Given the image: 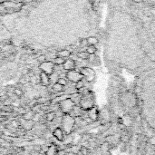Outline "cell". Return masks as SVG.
<instances>
[{"mask_svg":"<svg viewBox=\"0 0 155 155\" xmlns=\"http://www.w3.org/2000/svg\"><path fill=\"white\" fill-rule=\"evenodd\" d=\"M78 56H79L80 58H82V59H85V60H86V59H89V57H90V54H88L86 51H85V52H80V53L78 54Z\"/></svg>","mask_w":155,"mask_h":155,"instance_id":"e0dca14e","label":"cell"},{"mask_svg":"<svg viewBox=\"0 0 155 155\" xmlns=\"http://www.w3.org/2000/svg\"><path fill=\"white\" fill-rule=\"evenodd\" d=\"M74 123L75 121L73 116H71L70 114H64L62 118V129L64 130V132H65L67 134H71L74 126Z\"/></svg>","mask_w":155,"mask_h":155,"instance_id":"7a4b0ae2","label":"cell"},{"mask_svg":"<svg viewBox=\"0 0 155 155\" xmlns=\"http://www.w3.org/2000/svg\"><path fill=\"white\" fill-rule=\"evenodd\" d=\"M86 41H87V45H89V46H95L96 44H98V39L95 36L86 37Z\"/></svg>","mask_w":155,"mask_h":155,"instance_id":"7c38bea8","label":"cell"},{"mask_svg":"<svg viewBox=\"0 0 155 155\" xmlns=\"http://www.w3.org/2000/svg\"><path fill=\"white\" fill-rule=\"evenodd\" d=\"M80 152L82 155H88V149L86 147H81Z\"/></svg>","mask_w":155,"mask_h":155,"instance_id":"ffe728a7","label":"cell"},{"mask_svg":"<svg viewBox=\"0 0 155 155\" xmlns=\"http://www.w3.org/2000/svg\"><path fill=\"white\" fill-rule=\"evenodd\" d=\"M83 78H84V75H83L80 72H77L74 70L68 71V73L66 74V79L74 83V84L80 80H83Z\"/></svg>","mask_w":155,"mask_h":155,"instance_id":"5b68a950","label":"cell"},{"mask_svg":"<svg viewBox=\"0 0 155 155\" xmlns=\"http://www.w3.org/2000/svg\"><path fill=\"white\" fill-rule=\"evenodd\" d=\"M64 68L66 71H71V70H74L75 67V62L74 60L73 59H65L64 63L63 64Z\"/></svg>","mask_w":155,"mask_h":155,"instance_id":"30bf717a","label":"cell"},{"mask_svg":"<svg viewBox=\"0 0 155 155\" xmlns=\"http://www.w3.org/2000/svg\"><path fill=\"white\" fill-rule=\"evenodd\" d=\"M87 112H88L87 113L88 118H90L93 121H95L99 119V112L95 106H93L90 110H88Z\"/></svg>","mask_w":155,"mask_h":155,"instance_id":"ba28073f","label":"cell"},{"mask_svg":"<svg viewBox=\"0 0 155 155\" xmlns=\"http://www.w3.org/2000/svg\"><path fill=\"white\" fill-rule=\"evenodd\" d=\"M55 117H56V114H55V113H46V119L48 121H53L55 119Z\"/></svg>","mask_w":155,"mask_h":155,"instance_id":"5bb4252c","label":"cell"},{"mask_svg":"<svg viewBox=\"0 0 155 155\" xmlns=\"http://www.w3.org/2000/svg\"><path fill=\"white\" fill-rule=\"evenodd\" d=\"M53 136L58 142H63L64 139V132L61 127H56V128L53 131Z\"/></svg>","mask_w":155,"mask_h":155,"instance_id":"52a82bcc","label":"cell"},{"mask_svg":"<svg viewBox=\"0 0 155 155\" xmlns=\"http://www.w3.org/2000/svg\"><path fill=\"white\" fill-rule=\"evenodd\" d=\"M75 103L72 101L71 98H65L64 100L59 102V109L64 114H70L73 111Z\"/></svg>","mask_w":155,"mask_h":155,"instance_id":"3957f363","label":"cell"},{"mask_svg":"<svg viewBox=\"0 0 155 155\" xmlns=\"http://www.w3.org/2000/svg\"><path fill=\"white\" fill-rule=\"evenodd\" d=\"M15 93L17 96H22V95H23V92H22L21 90H19V89H15Z\"/></svg>","mask_w":155,"mask_h":155,"instance_id":"7402d4cb","label":"cell"},{"mask_svg":"<svg viewBox=\"0 0 155 155\" xmlns=\"http://www.w3.org/2000/svg\"><path fill=\"white\" fill-rule=\"evenodd\" d=\"M64 61H65V59L64 58H62V57H59V56H57L56 58L54 59V64H58V65H63V64L64 63Z\"/></svg>","mask_w":155,"mask_h":155,"instance_id":"9a60e30c","label":"cell"},{"mask_svg":"<svg viewBox=\"0 0 155 155\" xmlns=\"http://www.w3.org/2000/svg\"><path fill=\"white\" fill-rule=\"evenodd\" d=\"M56 83H58L59 85H63V86H65L66 85H67V79L66 78H58Z\"/></svg>","mask_w":155,"mask_h":155,"instance_id":"d6986e66","label":"cell"},{"mask_svg":"<svg viewBox=\"0 0 155 155\" xmlns=\"http://www.w3.org/2000/svg\"><path fill=\"white\" fill-rule=\"evenodd\" d=\"M39 68L41 72H44L48 75H51L54 74V64L53 62H50V61H46V62L40 64Z\"/></svg>","mask_w":155,"mask_h":155,"instance_id":"277c9868","label":"cell"},{"mask_svg":"<svg viewBox=\"0 0 155 155\" xmlns=\"http://www.w3.org/2000/svg\"><path fill=\"white\" fill-rule=\"evenodd\" d=\"M39 78H40V82L43 85L45 86H48L50 85L51 80H50V75H48L47 74L44 73V72H41L40 75H39Z\"/></svg>","mask_w":155,"mask_h":155,"instance_id":"9c48e42d","label":"cell"},{"mask_svg":"<svg viewBox=\"0 0 155 155\" xmlns=\"http://www.w3.org/2000/svg\"><path fill=\"white\" fill-rule=\"evenodd\" d=\"M80 73L84 75L85 78L88 81V82H92L93 79L95 78V74L93 70H92L91 68L88 67H83L80 70Z\"/></svg>","mask_w":155,"mask_h":155,"instance_id":"8992f818","label":"cell"},{"mask_svg":"<svg viewBox=\"0 0 155 155\" xmlns=\"http://www.w3.org/2000/svg\"><path fill=\"white\" fill-rule=\"evenodd\" d=\"M79 106L82 110L88 111L95 106V99L91 96V93L88 92L85 93L84 95L81 96V101L79 103Z\"/></svg>","mask_w":155,"mask_h":155,"instance_id":"6da1fadb","label":"cell"},{"mask_svg":"<svg viewBox=\"0 0 155 155\" xmlns=\"http://www.w3.org/2000/svg\"><path fill=\"white\" fill-rule=\"evenodd\" d=\"M37 61H38V62H39L40 64H42V63H44V62H46V56H45V55H40V56L37 58Z\"/></svg>","mask_w":155,"mask_h":155,"instance_id":"44dd1931","label":"cell"},{"mask_svg":"<svg viewBox=\"0 0 155 155\" xmlns=\"http://www.w3.org/2000/svg\"><path fill=\"white\" fill-rule=\"evenodd\" d=\"M86 52L89 54H95L96 52V47L95 46H89L86 48Z\"/></svg>","mask_w":155,"mask_h":155,"instance_id":"2e32d148","label":"cell"},{"mask_svg":"<svg viewBox=\"0 0 155 155\" xmlns=\"http://www.w3.org/2000/svg\"><path fill=\"white\" fill-rule=\"evenodd\" d=\"M84 87H85V84H84V81H83V80H80L77 83H75V88L77 90H81Z\"/></svg>","mask_w":155,"mask_h":155,"instance_id":"ac0fdd59","label":"cell"},{"mask_svg":"<svg viewBox=\"0 0 155 155\" xmlns=\"http://www.w3.org/2000/svg\"><path fill=\"white\" fill-rule=\"evenodd\" d=\"M71 54H71V52L69 50H61V51H59L57 53V55L59 57H62V58H64V59L68 58Z\"/></svg>","mask_w":155,"mask_h":155,"instance_id":"8fae6325","label":"cell"},{"mask_svg":"<svg viewBox=\"0 0 155 155\" xmlns=\"http://www.w3.org/2000/svg\"><path fill=\"white\" fill-rule=\"evenodd\" d=\"M64 86L59 85L58 83H55V84L53 85V90H54V92L61 93V92H63V91H64Z\"/></svg>","mask_w":155,"mask_h":155,"instance_id":"4fadbf2b","label":"cell"}]
</instances>
